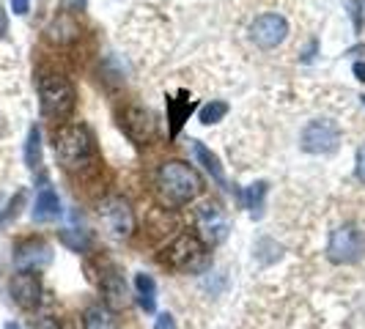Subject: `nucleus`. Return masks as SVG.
<instances>
[{
	"label": "nucleus",
	"mask_w": 365,
	"mask_h": 329,
	"mask_svg": "<svg viewBox=\"0 0 365 329\" xmlns=\"http://www.w3.org/2000/svg\"><path fill=\"white\" fill-rule=\"evenodd\" d=\"M267 182H256L250 189H247V209H250V214L253 217H261L264 214V198H267Z\"/></svg>",
	"instance_id": "obj_19"
},
{
	"label": "nucleus",
	"mask_w": 365,
	"mask_h": 329,
	"mask_svg": "<svg viewBox=\"0 0 365 329\" xmlns=\"http://www.w3.org/2000/svg\"><path fill=\"white\" fill-rule=\"evenodd\" d=\"M9 33V17H6V11H3V6H0V38Z\"/></svg>",
	"instance_id": "obj_27"
},
{
	"label": "nucleus",
	"mask_w": 365,
	"mask_h": 329,
	"mask_svg": "<svg viewBox=\"0 0 365 329\" xmlns=\"http://www.w3.org/2000/svg\"><path fill=\"white\" fill-rule=\"evenodd\" d=\"M22 203H25V192H22V189H19L17 195H14V198H11V203H9V212H6V214H3V219H0V222H3V225H11V219H17L19 209H22Z\"/></svg>",
	"instance_id": "obj_22"
},
{
	"label": "nucleus",
	"mask_w": 365,
	"mask_h": 329,
	"mask_svg": "<svg viewBox=\"0 0 365 329\" xmlns=\"http://www.w3.org/2000/svg\"><path fill=\"white\" fill-rule=\"evenodd\" d=\"M365 256V234L357 225H341L329 234L327 258L338 266H351Z\"/></svg>",
	"instance_id": "obj_5"
},
{
	"label": "nucleus",
	"mask_w": 365,
	"mask_h": 329,
	"mask_svg": "<svg viewBox=\"0 0 365 329\" xmlns=\"http://www.w3.org/2000/svg\"><path fill=\"white\" fill-rule=\"evenodd\" d=\"M38 102H41V113L47 118H69L74 105H77V93L74 85L58 72H47L38 77Z\"/></svg>",
	"instance_id": "obj_4"
},
{
	"label": "nucleus",
	"mask_w": 365,
	"mask_h": 329,
	"mask_svg": "<svg viewBox=\"0 0 365 329\" xmlns=\"http://www.w3.org/2000/svg\"><path fill=\"white\" fill-rule=\"evenodd\" d=\"M228 115V105L225 102H209V105H203L201 113H198V121L201 124H217V121H222Z\"/></svg>",
	"instance_id": "obj_20"
},
{
	"label": "nucleus",
	"mask_w": 365,
	"mask_h": 329,
	"mask_svg": "<svg viewBox=\"0 0 365 329\" xmlns=\"http://www.w3.org/2000/svg\"><path fill=\"white\" fill-rule=\"evenodd\" d=\"M195 110V99H190V93L182 91L179 96H168V121H170V137H179L184 121L190 118V113Z\"/></svg>",
	"instance_id": "obj_14"
},
{
	"label": "nucleus",
	"mask_w": 365,
	"mask_h": 329,
	"mask_svg": "<svg viewBox=\"0 0 365 329\" xmlns=\"http://www.w3.org/2000/svg\"><path fill=\"white\" fill-rule=\"evenodd\" d=\"M14 261H17L19 269L36 272V269H44L53 261V250H50V244L44 239H25L14 250Z\"/></svg>",
	"instance_id": "obj_13"
},
{
	"label": "nucleus",
	"mask_w": 365,
	"mask_h": 329,
	"mask_svg": "<svg viewBox=\"0 0 365 329\" xmlns=\"http://www.w3.org/2000/svg\"><path fill=\"white\" fill-rule=\"evenodd\" d=\"M86 329H115L113 327V318L108 310L102 308H88L86 310Z\"/></svg>",
	"instance_id": "obj_21"
},
{
	"label": "nucleus",
	"mask_w": 365,
	"mask_h": 329,
	"mask_svg": "<svg viewBox=\"0 0 365 329\" xmlns=\"http://www.w3.org/2000/svg\"><path fill=\"white\" fill-rule=\"evenodd\" d=\"M3 329H22V327H19V324H14V321H9V324H6Z\"/></svg>",
	"instance_id": "obj_28"
},
{
	"label": "nucleus",
	"mask_w": 365,
	"mask_h": 329,
	"mask_svg": "<svg viewBox=\"0 0 365 329\" xmlns=\"http://www.w3.org/2000/svg\"><path fill=\"white\" fill-rule=\"evenodd\" d=\"M198 228H201V239L206 244H220L228 236V219L222 214L217 203H203L198 209Z\"/></svg>",
	"instance_id": "obj_12"
},
{
	"label": "nucleus",
	"mask_w": 365,
	"mask_h": 329,
	"mask_svg": "<svg viewBox=\"0 0 365 329\" xmlns=\"http://www.w3.org/2000/svg\"><path fill=\"white\" fill-rule=\"evenodd\" d=\"M25 164L31 170H38V164H41V132H38V127H31V132H28V140H25Z\"/></svg>",
	"instance_id": "obj_18"
},
{
	"label": "nucleus",
	"mask_w": 365,
	"mask_h": 329,
	"mask_svg": "<svg viewBox=\"0 0 365 329\" xmlns=\"http://www.w3.org/2000/svg\"><path fill=\"white\" fill-rule=\"evenodd\" d=\"M351 72H354V77H357L360 83H365V61H360V63H354V66H351Z\"/></svg>",
	"instance_id": "obj_26"
},
{
	"label": "nucleus",
	"mask_w": 365,
	"mask_h": 329,
	"mask_svg": "<svg viewBox=\"0 0 365 329\" xmlns=\"http://www.w3.org/2000/svg\"><path fill=\"white\" fill-rule=\"evenodd\" d=\"M190 146H192V154H195V160H198V162H201L203 167H206V170L212 173V179L225 187V173H222V164H220L217 157H215V154H212L209 148L203 146L201 140H192Z\"/></svg>",
	"instance_id": "obj_16"
},
{
	"label": "nucleus",
	"mask_w": 365,
	"mask_h": 329,
	"mask_svg": "<svg viewBox=\"0 0 365 329\" xmlns=\"http://www.w3.org/2000/svg\"><path fill=\"white\" fill-rule=\"evenodd\" d=\"M53 148L66 170H77L93 157V137L83 124H66L55 132Z\"/></svg>",
	"instance_id": "obj_3"
},
{
	"label": "nucleus",
	"mask_w": 365,
	"mask_h": 329,
	"mask_svg": "<svg viewBox=\"0 0 365 329\" xmlns=\"http://www.w3.org/2000/svg\"><path fill=\"white\" fill-rule=\"evenodd\" d=\"M360 99H363V105H365V96H360Z\"/></svg>",
	"instance_id": "obj_29"
},
{
	"label": "nucleus",
	"mask_w": 365,
	"mask_h": 329,
	"mask_svg": "<svg viewBox=\"0 0 365 329\" xmlns=\"http://www.w3.org/2000/svg\"><path fill=\"white\" fill-rule=\"evenodd\" d=\"M250 36L261 50H272L277 44H283V38L289 36V22L280 14H261L250 28Z\"/></svg>",
	"instance_id": "obj_9"
},
{
	"label": "nucleus",
	"mask_w": 365,
	"mask_h": 329,
	"mask_svg": "<svg viewBox=\"0 0 365 329\" xmlns=\"http://www.w3.org/2000/svg\"><path fill=\"white\" fill-rule=\"evenodd\" d=\"M160 261H163L168 269H173V272L195 274V272H203L209 266V250H206V241L201 236L182 234V236H176L165 247Z\"/></svg>",
	"instance_id": "obj_2"
},
{
	"label": "nucleus",
	"mask_w": 365,
	"mask_h": 329,
	"mask_svg": "<svg viewBox=\"0 0 365 329\" xmlns=\"http://www.w3.org/2000/svg\"><path fill=\"white\" fill-rule=\"evenodd\" d=\"M58 217H61V201L50 187H44L36 195V203H34V219L36 222H53Z\"/></svg>",
	"instance_id": "obj_15"
},
{
	"label": "nucleus",
	"mask_w": 365,
	"mask_h": 329,
	"mask_svg": "<svg viewBox=\"0 0 365 329\" xmlns=\"http://www.w3.org/2000/svg\"><path fill=\"white\" fill-rule=\"evenodd\" d=\"M99 217L105 222L110 236L115 239H124L135 231V214H132V206L129 201L113 195V198H105L102 206H99Z\"/></svg>",
	"instance_id": "obj_7"
},
{
	"label": "nucleus",
	"mask_w": 365,
	"mask_h": 329,
	"mask_svg": "<svg viewBox=\"0 0 365 329\" xmlns=\"http://www.w3.org/2000/svg\"><path fill=\"white\" fill-rule=\"evenodd\" d=\"M135 288H138V296H140V308L146 313H154V308H157V283H154V277L140 272L135 277Z\"/></svg>",
	"instance_id": "obj_17"
},
{
	"label": "nucleus",
	"mask_w": 365,
	"mask_h": 329,
	"mask_svg": "<svg viewBox=\"0 0 365 329\" xmlns=\"http://www.w3.org/2000/svg\"><path fill=\"white\" fill-rule=\"evenodd\" d=\"M9 293L22 310H36L41 302V280L36 272H17L9 283Z\"/></svg>",
	"instance_id": "obj_10"
},
{
	"label": "nucleus",
	"mask_w": 365,
	"mask_h": 329,
	"mask_svg": "<svg viewBox=\"0 0 365 329\" xmlns=\"http://www.w3.org/2000/svg\"><path fill=\"white\" fill-rule=\"evenodd\" d=\"M154 329H176V318H173L170 313H160V315H157V324H154Z\"/></svg>",
	"instance_id": "obj_23"
},
{
	"label": "nucleus",
	"mask_w": 365,
	"mask_h": 329,
	"mask_svg": "<svg viewBox=\"0 0 365 329\" xmlns=\"http://www.w3.org/2000/svg\"><path fill=\"white\" fill-rule=\"evenodd\" d=\"M357 179L365 184V146H360L357 151Z\"/></svg>",
	"instance_id": "obj_25"
},
{
	"label": "nucleus",
	"mask_w": 365,
	"mask_h": 329,
	"mask_svg": "<svg viewBox=\"0 0 365 329\" xmlns=\"http://www.w3.org/2000/svg\"><path fill=\"white\" fill-rule=\"evenodd\" d=\"M11 9H14V14L25 17L31 11V0H11Z\"/></svg>",
	"instance_id": "obj_24"
},
{
	"label": "nucleus",
	"mask_w": 365,
	"mask_h": 329,
	"mask_svg": "<svg viewBox=\"0 0 365 329\" xmlns=\"http://www.w3.org/2000/svg\"><path fill=\"white\" fill-rule=\"evenodd\" d=\"M299 146H302V151L316 154V157L335 154V151H338V146H341V129H338V124H335V121H327V118L311 121L308 127L302 129Z\"/></svg>",
	"instance_id": "obj_6"
},
{
	"label": "nucleus",
	"mask_w": 365,
	"mask_h": 329,
	"mask_svg": "<svg viewBox=\"0 0 365 329\" xmlns=\"http://www.w3.org/2000/svg\"><path fill=\"white\" fill-rule=\"evenodd\" d=\"M121 129L132 143H148L157 135V118L146 108H127L121 113Z\"/></svg>",
	"instance_id": "obj_8"
},
{
	"label": "nucleus",
	"mask_w": 365,
	"mask_h": 329,
	"mask_svg": "<svg viewBox=\"0 0 365 329\" xmlns=\"http://www.w3.org/2000/svg\"><path fill=\"white\" fill-rule=\"evenodd\" d=\"M157 187L160 195L173 206H184V203L195 201L201 192V179L198 173L184 162H165L157 173Z\"/></svg>",
	"instance_id": "obj_1"
},
{
	"label": "nucleus",
	"mask_w": 365,
	"mask_h": 329,
	"mask_svg": "<svg viewBox=\"0 0 365 329\" xmlns=\"http://www.w3.org/2000/svg\"><path fill=\"white\" fill-rule=\"evenodd\" d=\"M99 288H102V296H105V305L110 310H124L129 305V293H127V283H124V274L118 272L113 263H105L102 266V274H99Z\"/></svg>",
	"instance_id": "obj_11"
}]
</instances>
